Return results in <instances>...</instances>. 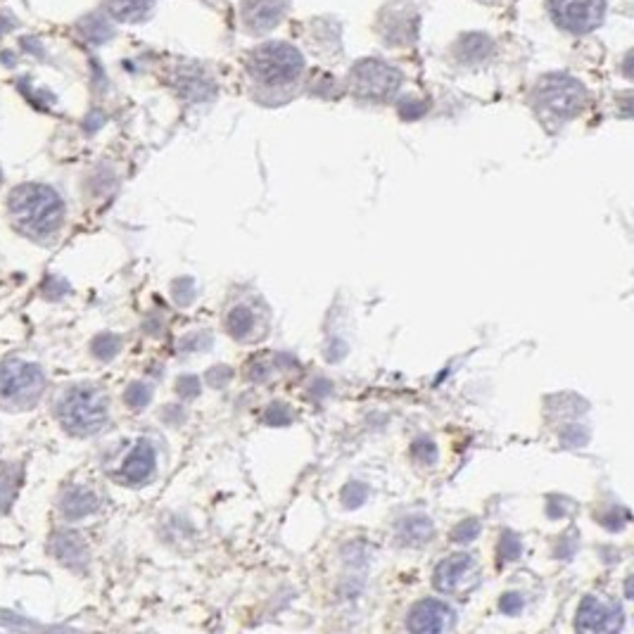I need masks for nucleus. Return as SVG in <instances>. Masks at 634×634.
Wrapping results in <instances>:
<instances>
[{
	"instance_id": "nucleus-1",
	"label": "nucleus",
	"mask_w": 634,
	"mask_h": 634,
	"mask_svg": "<svg viewBox=\"0 0 634 634\" xmlns=\"http://www.w3.org/2000/svg\"><path fill=\"white\" fill-rule=\"evenodd\" d=\"M10 215L31 236H51L62 223L65 202L48 185L24 184L10 192Z\"/></svg>"
},
{
	"instance_id": "nucleus-2",
	"label": "nucleus",
	"mask_w": 634,
	"mask_h": 634,
	"mask_svg": "<svg viewBox=\"0 0 634 634\" xmlns=\"http://www.w3.org/2000/svg\"><path fill=\"white\" fill-rule=\"evenodd\" d=\"M58 419L67 433L76 437L93 435L107 423V399L98 387L79 385L62 395Z\"/></svg>"
},
{
	"instance_id": "nucleus-3",
	"label": "nucleus",
	"mask_w": 634,
	"mask_h": 634,
	"mask_svg": "<svg viewBox=\"0 0 634 634\" xmlns=\"http://www.w3.org/2000/svg\"><path fill=\"white\" fill-rule=\"evenodd\" d=\"M304 59L290 43H264L252 52L250 72L257 82L266 86H286L302 74Z\"/></svg>"
},
{
	"instance_id": "nucleus-4",
	"label": "nucleus",
	"mask_w": 634,
	"mask_h": 634,
	"mask_svg": "<svg viewBox=\"0 0 634 634\" xmlns=\"http://www.w3.org/2000/svg\"><path fill=\"white\" fill-rule=\"evenodd\" d=\"M584 103V89L570 76H549L539 83L537 107L542 114L556 119L573 117Z\"/></svg>"
},
{
	"instance_id": "nucleus-5",
	"label": "nucleus",
	"mask_w": 634,
	"mask_h": 634,
	"mask_svg": "<svg viewBox=\"0 0 634 634\" xmlns=\"http://www.w3.org/2000/svg\"><path fill=\"white\" fill-rule=\"evenodd\" d=\"M45 387V378L36 364L8 362L0 366V395L8 402L29 404Z\"/></svg>"
},
{
	"instance_id": "nucleus-6",
	"label": "nucleus",
	"mask_w": 634,
	"mask_h": 634,
	"mask_svg": "<svg viewBox=\"0 0 634 634\" xmlns=\"http://www.w3.org/2000/svg\"><path fill=\"white\" fill-rule=\"evenodd\" d=\"M399 82L402 74L397 69L380 59H364L352 69V89L362 98L380 100L392 96L399 89Z\"/></svg>"
},
{
	"instance_id": "nucleus-7",
	"label": "nucleus",
	"mask_w": 634,
	"mask_h": 634,
	"mask_svg": "<svg viewBox=\"0 0 634 634\" xmlns=\"http://www.w3.org/2000/svg\"><path fill=\"white\" fill-rule=\"evenodd\" d=\"M604 0H553V17L563 29L590 34L604 20Z\"/></svg>"
},
{
	"instance_id": "nucleus-8",
	"label": "nucleus",
	"mask_w": 634,
	"mask_h": 634,
	"mask_svg": "<svg viewBox=\"0 0 634 634\" xmlns=\"http://www.w3.org/2000/svg\"><path fill=\"white\" fill-rule=\"evenodd\" d=\"M288 10V0H245L243 22L252 34H266L280 22Z\"/></svg>"
},
{
	"instance_id": "nucleus-9",
	"label": "nucleus",
	"mask_w": 634,
	"mask_h": 634,
	"mask_svg": "<svg viewBox=\"0 0 634 634\" xmlns=\"http://www.w3.org/2000/svg\"><path fill=\"white\" fill-rule=\"evenodd\" d=\"M451 625H454V613L450 606H444L442 601H435V599L420 601L409 618L411 632H444Z\"/></svg>"
},
{
	"instance_id": "nucleus-10",
	"label": "nucleus",
	"mask_w": 634,
	"mask_h": 634,
	"mask_svg": "<svg viewBox=\"0 0 634 634\" xmlns=\"http://www.w3.org/2000/svg\"><path fill=\"white\" fill-rule=\"evenodd\" d=\"M404 5H397V8L387 10V15L383 20L385 27V41L390 43H406V41H413L416 36V22L419 17L416 12H411V17H406Z\"/></svg>"
},
{
	"instance_id": "nucleus-11",
	"label": "nucleus",
	"mask_w": 634,
	"mask_h": 634,
	"mask_svg": "<svg viewBox=\"0 0 634 634\" xmlns=\"http://www.w3.org/2000/svg\"><path fill=\"white\" fill-rule=\"evenodd\" d=\"M473 570V559L471 556H466V553H457V556H451V559H447L444 563H440L437 566V573H435V584L440 591H454L461 584V580H464L468 573Z\"/></svg>"
},
{
	"instance_id": "nucleus-12",
	"label": "nucleus",
	"mask_w": 634,
	"mask_h": 634,
	"mask_svg": "<svg viewBox=\"0 0 634 634\" xmlns=\"http://www.w3.org/2000/svg\"><path fill=\"white\" fill-rule=\"evenodd\" d=\"M155 468V450L148 442H138L136 450L129 454V458L124 461L121 475L129 482H143L150 478V473Z\"/></svg>"
},
{
	"instance_id": "nucleus-13",
	"label": "nucleus",
	"mask_w": 634,
	"mask_h": 634,
	"mask_svg": "<svg viewBox=\"0 0 634 634\" xmlns=\"http://www.w3.org/2000/svg\"><path fill=\"white\" fill-rule=\"evenodd\" d=\"M577 627L587 630V632H604V630H613L615 627V615L608 606L601 601L587 599L580 608V618H577Z\"/></svg>"
},
{
	"instance_id": "nucleus-14",
	"label": "nucleus",
	"mask_w": 634,
	"mask_h": 634,
	"mask_svg": "<svg viewBox=\"0 0 634 634\" xmlns=\"http://www.w3.org/2000/svg\"><path fill=\"white\" fill-rule=\"evenodd\" d=\"M157 0H107L112 17L121 22H143L153 12Z\"/></svg>"
},
{
	"instance_id": "nucleus-15",
	"label": "nucleus",
	"mask_w": 634,
	"mask_h": 634,
	"mask_svg": "<svg viewBox=\"0 0 634 634\" xmlns=\"http://www.w3.org/2000/svg\"><path fill=\"white\" fill-rule=\"evenodd\" d=\"M98 509V497L83 487L69 489L62 499V513L67 518H83Z\"/></svg>"
},
{
	"instance_id": "nucleus-16",
	"label": "nucleus",
	"mask_w": 634,
	"mask_h": 634,
	"mask_svg": "<svg viewBox=\"0 0 634 634\" xmlns=\"http://www.w3.org/2000/svg\"><path fill=\"white\" fill-rule=\"evenodd\" d=\"M17 489H20V475L12 466L0 468V511H8L10 504L15 502Z\"/></svg>"
},
{
	"instance_id": "nucleus-17",
	"label": "nucleus",
	"mask_w": 634,
	"mask_h": 634,
	"mask_svg": "<svg viewBox=\"0 0 634 634\" xmlns=\"http://www.w3.org/2000/svg\"><path fill=\"white\" fill-rule=\"evenodd\" d=\"M93 347H96V355L103 356V359H110L114 352H117V340L112 338V335H103V338H98L96 342H93Z\"/></svg>"
},
{
	"instance_id": "nucleus-18",
	"label": "nucleus",
	"mask_w": 634,
	"mask_h": 634,
	"mask_svg": "<svg viewBox=\"0 0 634 634\" xmlns=\"http://www.w3.org/2000/svg\"><path fill=\"white\" fill-rule=\"evenodd\" d=\"M126 399H129V404L131 406H143L150 399V392L145 390L143 385H133L129 395H126Z\"/></svg>"
}]
</instances>
